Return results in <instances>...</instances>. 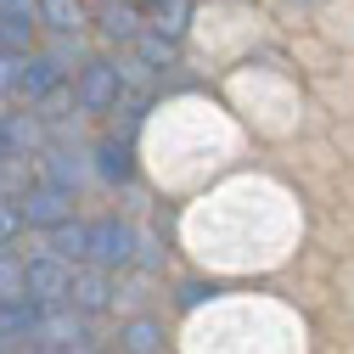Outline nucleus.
Returning a JSON list of instances; mask_svg holds the SVG:
<instances>
[{"instance_id": "obj_1", "label": "nucleus", "mask_w": 354, "mask_h": 354, "mask_svg": "<svg viewBox=\"0 0 354 354\" xmlns=\"http://www.w3.org/2000/svg\"><path fill=\"white\" fill-rule=\"evenodd\" d=\"M186 23H192V6H186V0H169V6L158 12V28H163V34H186Z\"/></svg>"}, {"instance_id": "obj_2", "label": "nucleus", "mask_w": 354, "mask_h": 354, "mask_svg": "<svg viewBox=\"0 0 354 354\" xmlns=\"http://www.w3.org/2000/svg\"><path fill=\"white\" fill-rule=\"evenodd\" d=\"M129 348H136V354H152V348H158V326H152V321H136V326H129Z\"/></svg>"}]
</instances>
